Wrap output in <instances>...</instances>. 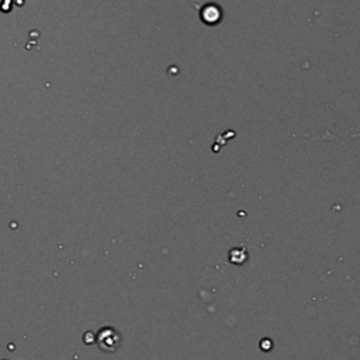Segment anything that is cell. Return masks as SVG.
<instances>
[{
    "label": "cell",
    "mask_w": 360,
    "mask_h": 360,
    "mask_svg": "<svg viewBox=\"0 0 360 360\" xmlns=\"http://www.w3.org/2000/svg\"><path fill=\"white\" fill-rule=\"evenodd\" d=\"M97 343H99V347L100 350L106 352V353H113L116 352L121 343V335L114 329V328H103L100 332H99V336H97Z\"/></svg>",
    "instance_id": "cell-1"
}]
</instances>
